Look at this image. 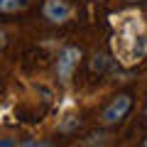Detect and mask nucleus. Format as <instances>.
Returning <instances> with one entry per match:
<instances>
[{
  "instance_id": "obj_1",
  "label": "nucleus",
  "mask_w": 147,
  "mask_h": 147,
  "mask_svg": "<svg viewBox=\"0 0 147 147\" xmlns=\"http://www.w3.org/2000/svg\"><path fill=\"white\" fill-rule=\"evenodd\" d=\"M113 27H115V37H113V54L123 66H132L140 64L147 57V27L137 12H123V15H113Z\"/></svg>"
},
{
  "instance_id": "obj_2",
  "label": "nucleus",
  "mask_w": 147,
  "mask_h": 147,
  "mask_svg": "<svg viewBox=\"0 0 147 147\" xmlns=\"http://www.w3.org/2000/svg\"><path fill=\"white\" fill-rule=\"evenodd\" d=\"M81 57H84V54H81L79 47H64L61 52H59V57H57V76H59L61 84H66V81L74 76Z\"/></svg>"
},
{
  "instance_id": "obj_3",
  "label": "nucleus",
  "mask_w": 147,
  "mask_h": 147,
  "mask_svg": "<svg viewBox=\"0 0 147 147\" xmlns=\"http://www.w3.org/2000/svg\"><path fill=\"white\" fill-rule=\"evenodd\" d=\"M130 105H132V98L127 93L115 96V98L103 108V113H100V123H103V125H115V123H120L123 118L127 115Z\"/></svg>"
},
{
  "instance_id": "obj_4",
  "label": "nucleus",
  "mask_w": 147,
  "mask_h": 147,
  "mask_svg": "<svg viewBox=\"0 0 147 147\" xmlns=\"http://www.w3.org/2000/svg\"><path fill=\"white\" fill-rule=\"evenodd\" d=\"M42 15L49 22H54V25H64V22H69L74 17V7L69 5L66 0H44Z\"/></svg>"
},
{
  "instance_id": "obj_5",
  "label": "nucleus",
  "mask_w": 147,
  "mask_h": 147,
  "mask_svg": "<svg viewBox=\"0 0 147 147\" xmlns=\"http://www.w3.org/2000/svg\"><path fill=\"white\" fill-rule=\"evenodd\" d=\"M30 5V0H0V12L5 15H15V12L25 10Z\"/></svg>"
},
{
  "instance_id": "obj_6",
  "label": "nucleus",
  "mask_w": 147,
  "mask_h": 147,
  "mask_svg": "<svg viewBox=\"0 0 147 147\" xmlns=\"http://www.w3.org/2000/svg\"><path fill=\"white\" fill-rule=\"evenodd\" d=\"M108 66H110V59L105 57V54H96L93 61H91V71H98V74L108 71Z\"/></svg>"
},
{
  "instance_id": "obj_7",
  "label": "nucleus",
  "mask_w": 147,
  "mask_h": 147,
  "mask_svg": "<svg viewBox=\"0 0 147 147\" xmlns=\"http://www.w3.org/2000/svg\"><path fill=\"white\" fill-rule=\"evenodd\" d=\"M76 125H79V118L69 115V118H66V120H64V123H59V130H61V132H71V130H74V127H76Z\"/></svg>"
},
{
  "instance_id": "obj_8",
  "label": "nucleus",
  "mask_w": 147,
  "mask_h": 147,
  "mask_svg": "<svg viewBox=\"0 0 147 147\" xmlns=\"http://www.w3.org/2000/svg\"><path fill=\"white\" fill-rule=\"evenodd\" d=\"M3 47H5V32L0 30V49H3Z\"/></svg>"
},
{
  "instance_id": "obj_9",
  "label": "nucleus",
  "mask_w": 147,
  "mask_h": 147,
  "mask_svg": "<svg viewBox=\"0 0 147 147\" xmlns=\"http://www.w3.org/2000/svg\"><path fill=\"white\" fill-rule=\"evenodd\" d=\"M130 3H140V0H130Z\"/></svg>"
},
{
  "instance_id": "obj_10",
  "label": "nucleus",
  "mask_w": 147,
  "mask_h": 147,
  "mask_svg": "<svg viewBox=\"0 0 147 147\" xmlns=\"http://www.w3.org/2000/svg\"><path fill=\"white\" fill-rule=\"evenodd\" d=\"M145 115H147V108H145Z\"/></svg>"
}]
</instances>
